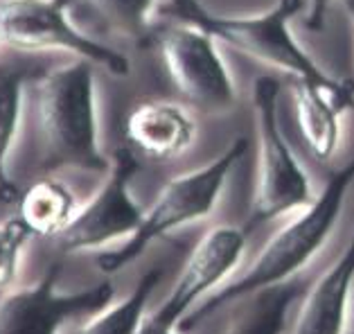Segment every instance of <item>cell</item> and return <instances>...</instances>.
<instances>
[{"label":"cell","instance_id":"20","mask_svg":"<svg viewBox=\"0 0 354 334\" xmlns=\"http://www.w3.org/2000/svg\"><path fill=\"white\" fill-rule=\"evenodd\" d=\"M169 7L176 14V19L194 21V23H198L208 14V7H203L201 0H169Z\"/></svg>","mask_w":354,"mask_h":334},{"label":"cell","instance_id":"21","mask_svg":"<svg viewBox=\"0 0 354 334\" xmlns=\"http://www.w3.org/2000/svg\"><path fill=\"white\" fill-rule=\"evenodd\" d=\"M334 0H307L309 5V12H307V30L309 32H321L325 28V19H327V12H330Z\"/></svg>","mask_w":354,"mask_h":334},{"label":"cell","instance_id":"15","mask_svg":"<svg viewBox=\"0 0 354 334\" xmlns=\"http://www.w3.org/2000/svg\"><path fill=\"white\" fill-rule=\"evenodd\" d=\"M37 55L28 59H3L0 64V212L14 215L21 187L7 176V160L14 149L23 113V86L32 71H37Z\"/></svg>","mask_w":354,"mask_h":334},{"label":"cell","instance_id":"1","mask_svg":"<svg viewBox=\"0 0 354 334\" xmlns=\"http://www.w3.org/2000/svg\"><path fill=\"white\" fill-rule=\"evenodd\" d=\"M109 167L100 140L97 66L73 57L32 71L23 86L21 127L7 176L21 187L43 174H106Z\"/></svg>","mask_w":354,"mask_h":334},{"label":"cell","instance_id":"11","mask_svg":"<svg viewBox=\"0 0 354 334\" xmlns=\"http://www.w3.org/2000/svg\"><path fill=\"white\" fill-rule=\"evenodd\" d=\"M192 113L171 100H142L124 118V140L136 156L169 160L192 147L196 140Z\"/></svg>","mask_w":354,"mask_h":334},{"label":"cell","instance_id":"18","mask_svg":"<svg viewBox=\"0 0 354 334\" xmlns=\"http://www.w3.org/2000/svg\"><path fill=\"white\" fill-rule=\"evenodd\" d=\"M91 12L118 37L140 41L153 30L158 0H86Z\"/></svg>","mask_w":354,"mask_h":334},{"label":"cell","instance_id":"17","mask_svg":"<svg viewBox=\"0 0 354 334\" xmlns=\"http://www.w3.org/2000/svg\"><path fill=\"white\" fill-rule=\"evenodd\" d=\"M160 278H162L160 269L147 271L122 303H118L111 310L97 312L95 319L86 323V328L80 334H138L147 316L149 298L153 294V289L158 287Z\"/></svg>","mask_w":354,"mask_h":334},{"label":"cell","instance_id":"22","mask_svg":"<svg viewBox=\"0 0 354 334\" xmlns=\"http://www.w3.org/2000/svg\"><path fill=\"white\" fill-rule=\"evenodd\" d=\"M138 334H176V328H167V325L156 323L151 316H145V321L140 325V332Z\"/></svg>","mask_w":354,"mask_h":334},{"label":"cell","instance_id":"9","mask_svg":"<svg viewBox=\"0 0 354 334\" xmlns=\"http://www.w3.org/2000/svg\"><path fill=\"white\" fill-rule=\"evenodd\" d=\"M62 260L55 262L37 287L7 291L0 298V334H57L75 316H91L113 301L109 280L77 294H57L55 282Z\"/></svg>","mask_w":354,"mask_h":334},{"label":"cell","instance_id":"10","mask_svg":"<svg viewBox=\"0 0 354 334\" xmlns=\"http://www.w3.org/2000/svg\"><path fill=\"white\" fill-rule=\"evenodd\" d=\"M246 242V230L232 224L212 226L189 253L169 298L156 312L149 314L151 319L167 328H176L198 298L217 289L239 267Z\"/></svg>","mask_w":354,"mask_h":334},{"label":"cell","instance_id":"13","mask_svg":"<svg viewBox=\"0 0 354 334\" xmlns=\"http://www.w3.org/2000/svg\"><path fill=\"white\" fill-rule=\"evenodd\" d=\"M291 100L296 106L302 140L312 151V156L321 163H330L341 145L343 113L354 106V89L332 91L293 80Z\"/></svg>","mask_w":354,"mask_h":334},{"label":"cell","instance_id":"12","mask_svg":"<svg viewBox=\"0 0 354 334\" xmlns=\"http://www.w3.org/2000/svg\"><path fill=\"white\" fill-rule=\"evenodd\" d=\"M354 287V233L348 248L309 287L293 334H348Z\"/></svg>","mask_w":354,"mask_h":334},{"label":"cell","instance_id":"7","mask_svg":"<svg viewBox=\"0 0 354 334\" xmlns=\"http://www.w3.org/2000/svg\"><path fill=\"white\" fill-rule=\"evenodd\" d=\"M169 80L189 106L205 115H226L237 104V86L219 41L194 21L174 19L156 32Z\"/></svg>","mask_w":354,"mask_h":334},{"label":"cell","instance_id":"19","mask_svg":"<svg viewBox=\"0 0 354 334\" xmlns=\"http://www.w3.org/2000/svg\"><path fill=\"white\" fill-rule=\"evenodd\" d=\"M32 239L30 230L21 224L19 217L0 221V291H10L19 271L21 251Z\"/></svg>","mask_w":354,"mask_h":334},{"label":"cell","instance_id":"27","mask_svg":"<svg viewBox=\"0 0 354 334\" xmlns=\"http://www.w3.org/2000/svg\"><path fill=\"white\" fill-rule=\"evenodd\" d=\"M0 64H3V59H0Z\"/></svg>","mask_w":354,"mask_h":334},{"label":"cell","instance_id":"2","mask_svg":"<svg viewBox=\"0 0 354 334\" xmlns=\"http://www.w3.org/2000/svg\"><path fill=\"white\" fill-rule=\"evenodd\" d=\"M352 183L354 158L345 163L341 169H336L330 176V181L325 183L323 192L305 210H300L296 219L289 221L287 226L278 230L264 244L262 251L257 253L255 262L246 269V273H241V278L217 289L214 294L205 298L201 307L185 314L183 321L178 323V330L192 332L198 323L210 319L214 312L223 310L226 305L239 303L244 298L257 294V291H264L296 278L298 271L307 267L314 260V255L330 239Z\"/></svg>","mask_w":354,"mask_h":334},{"label":"cell","instance_id":"3","mask_svg":"<svg viewBox=\"0 0 354 334\" xmlns=\"http://www.w3.org/2000/svg\"><path fill=\"white\" fill-rule=\"evenodd\" d=\"M248 149L246 138L232 140L214 160L205 163L192 172L174 176L162 187L151 208L142 215V224L136 233L124 239L113 251L100 255L97 267L104 273H115L127 264L136 262L156 239L165 237L171 230L208 217L219 203L221 192L232 169Z\"/></svg>","mask_w":354,"mask_h":334},{"label":"cell","instance_id":"8","mask_svg":"<svg viewBox=\"0 0 354 334\" xmlns=\"http://www.w3.org/2000/svg\"><path fill=\"white\" fill-rule=\"evenodd\" d=\"M138 172V156L129 147L113 154L104 183L55 239L59 253L102 248L115 239L131 237L142 224V208L131 194V178Z\"/></svg>","mask_w":354,"mask_h":334},{"label":"cell","instance_id":"23","mask_svg":"<svg viewBox=\"0 0 354 334\" xmlns=\"http://www.w3.org/2000/svg\"><path fill=\"white\" fill-rule=\"evenodd\" d=\"M345 3V12L350 16V23H352V30H354V0H343Z\"/></svg>","mask_w":354,"mask_h":334},{"label":"cell","instance_id":"24","mask_svg":"<svg viewBox=\"0 0 354 334\" xmlns=\"http://www.w3.org/2000/svg\"><path fill=\"white\" fill-rule=\"evenodd\" d=\"M350 319H352V321H350V328H348V330H350V334H354V301H352V310H350Z\"/></svg>","mask_w":354,"mask_h":334},{"label":"cell","instance_id":"26","mask_svg":"<svg viewBox=\"0 0 354 334\" xmlns=\"http://www.w3.org/2000/svg\"><path fill=\"white\" fill-rule=\"evenodd\" d=\"M3 219H7V215H5V212H0V221H3Z\"/></svg>","mask_w":354,"mask_h":334},{"label":"cell","instance_id":"4","mask_svg":"<svg viewBox=\"0 0 354 334\" xmlns=\"http://www.w3.org/2000/svg\"><path fill=\"white\" fill-rule=\"evenodd\" d=\"M280 82L266 75L253 84V109L257 122V185L250 201L248 230L291 212L305 210L316 196L307 172L280 129Z\"/></svg>","mask_w":354,"mask_h":334},{"label":"cell","instance_id":"14","mask_svg":"<svg viewBox=\"0 0 354 334\" xmlns=\"http://www.w3.org/2000/svg\"><path fill=\"white\" fill-rule=\"evenodd\" d=\"M82 203L77 194L57 174H43L21 185L14 217L30 230L32 237L55 239L71 226Z\"/></svg>","mask_w":354,"mask_h":334},{"label":"cell","instance_id":"16","mask_svg":"<svg viewBox=\"0 0 354 334\" xmlns=\"http://www.w3.org/2000/svg\"><path fill=\"white\" fill-rule=\"evenodd\" d=\"M302 289V282L293 278L239 301L244 305L232 319L228 334H284L289 310L300 298Z\"/></svg>","mask_w":354,"mask_h":334},{"label":"cell","instance_id":"25","mask_svg":"<svg viewBox=\"0 0 354 334\" xmlns=\"http://www.w3.org/2000/svg\"><path fill=\"white\" fill-rule=\"evenodd\" d=\"M3 48H7V46H5V34H3V28H0V50H3Z\"/></svg>","mask_w":354,"mask_h":334},{"label":"cell","instance_id":"6","mask_svg":"<svg viewBox=\"0 0 354 334\" xmlns=\"http://www.w3.org/2000/svg\"><path fill=\"white\" fill-rule=\"evenodd\" d=\"M71 0H0V28L7 50L21 55L59 53L86 59L115 80L131 73L124 53L86 34L71 19Z\"/></svg>","mask_w":354,"mask_h":334},{"label":"cell","instance_id":"5","mask_svg":"<svg viewBox=\"0 0 354 334\" xmlns=\"http://www.w3.org/2000/svg\"><path fill=\"white\" fill-rule=\"evenodd\" d=\"M305 7L307 0H278L271 10L255 16H241V19L219 16L208 10L198 25L208 30L221 44L284 75H291L293 80L309 82L332 91L352 89L350 82L336 80L330 73H325L307 55V50L298 44L291 25Z\"/></svg>","mask_w":354,"mask_h":334}]
</instances>
